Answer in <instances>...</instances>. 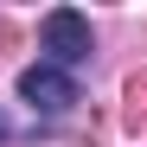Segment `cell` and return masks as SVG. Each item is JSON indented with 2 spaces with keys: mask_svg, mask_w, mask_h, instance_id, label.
I'll return each mask as SVG.
<instances>
[{
  "mask_svg": "<svg viewBox=\"0 0 147 147\" xmlns=\"http://www.w3.org/2000/svg\"><path fill=\"white\" fill-rule=\"evenodd\" d=\"M38 45H45V64H58V70H77L90 51H96V32H90V19L77 7H51L38 19Z\"/></svg>",
  "mask_w": 147,
  "mask_h": 147,
  "instance_id": "cell-1",
  "label": "cell"
},
{
  "mask_svg": "<svg viewBox=\"0 0 147 147\" xmlns=\"http://www.w3.org/2000/svg\"><path fill=\"white\" fill-rule=\"evenodd\" d=\"M19 102H32L38 115H64L70 102H77V83H70V70H58V64H26L19 70Z\"/></svg>",
  "mask_w": 147,
  "mask_h": 147,
  "instance_id": "cell-2",
  "label": "cell"
}]
</instances>
